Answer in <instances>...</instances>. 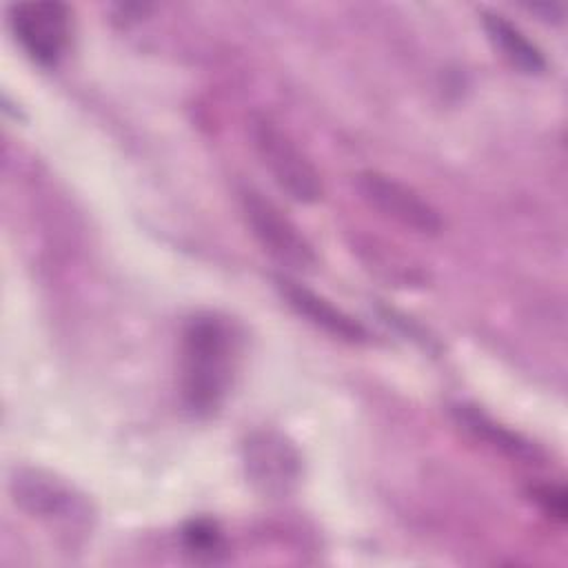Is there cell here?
Wrapping results in <instances>:
<instances>
[{
	"instance_id": "2",
	"label": "cell",
	"mask_w": 568,
	"mask_h": 568,
	"mask_svg": "<svg viewBox=\"0 0 568 568\" xmlns=\"http://www.w3.org/2000/svg\"><path fill=\"white\" fill-rule=\"evenodd\" d=\"M248 133L253 149L271 173L273 182L295 202L313 204L324 195L322 175L295 140L268 115L253 113Z\"/></svg>"
},
{
	"instance_id": "10",
	"label": "cell",
	"mask_w": 568,
	"mask_h": 568,
	"mask_svg": "<svg viewBox=\"0 0 568 568\" xmlns=\"http://www.w3.org/2000/svg\"><path fill=\"white\" fill-rule=\"evenodd\" d=\"M184 546L189 552L206 559H215L220 552H224V539L215 521L211 519H193L182 530Z\"/></svg>"
},
{
	"instance_id": "7",
	"label": "cell",
	"mask_w": 568,
	"mask_h": 568,
	"mask_svg": "<svg viewBox=\"0 0 568 568\" xmlns=\"http://www.w3.org/2000/svg\"><path fill=\"white\" fill-rule=\"evenodd\" d=\"M275 282L286 304L313 326L351 344H362L368 339L366 328L355 317H351L348 313H344L342 308H337L335 304H331L326 297L317 295L308 286L291 277H275Z\"/></svg>"
},
{
	"instance_id": "9",
	"label": "cell",
	"mask_w": 568,
	"mask_h": 568,
	"mask_svg": "<svg viewBox=\"0 0 568 568\" xmlns=\"http://www.w3.org/2000/svg\"><path fill=\"white\" fill-rule=\"evenodd\" d=\"M455 417L457 422L470 430L475 437L488 442L490 446L499 448L501 453L521 459L526 464H532L541 457V453L537 450L535 444H530L528 439H524L519 433L497 424L493 417H488L486 413H481L477 406H468V404H459L455 406Z\"/></svg>"
},
{
	"instance_id": "8",
	"label": "cell",
	"mask_w": 568,
	"mask_h": 568,
	"mask_svg": "<svg viewBox=\"0 0 568 568\" xmlns=\"http://www.w3.org/2000/svg\"><path fill=\"white\" fill-rule=\"evenodd\" d=\"M481 24H484V31H486L488 40L493 42V47L515 69H519L526 75H539V73L546 71L548 62H546L541 49L517 24H513L508 18H504L501 13L484 11L481 13Z\"/></svg>"
},
{
	"instance_id": "3",
	"label": "cell",
	"mask_w": 568,
	"mask_h": 568,
	"mask_svg": "<svg viewBox=\"0 0 568 568\" xmlns=\"http://www.w3.org/2000/svg\"><path fill=\"white\" fill-rule=\"evenodd\" d=\"M237 195L251 235L273 260L293 271H313L317 266L311 242L273 200L253 186H242Z\"/></svg>"
},
{
	"instance_id": "11",
	"label": "cell",
	"mask_w": 568,
	"mask_h": 568,
	"mask_svg": "<svg viewBox=\"0 0 568 568\" xmlns=\"http://www.w3.org/2000/svg\"><path fill=\"white\" fill-rule=\"evenodd\" d=\"M532 497L550 517H557L559 521L566 519V493H564V488L541 486V488L532 490Z\"/></svg>"
},
{
	"instance_id": "12",
	"label": "cell",
	"mask_w": 568,
	"mask_h": 568,
	"mask_svg": "<svg viewBox=\"0 0 568 568\" xmlns=\"http://www.w3.org/2000/svg\"><path fill=\"white\" fill-rule=\"evenodd\" d=\"M528 9L530 11H535V13H544L546 18L544 20H550V22H559L561 20V11H559V7L557 4H528Z\"/></svg>"
},
{
	"instance_id": "4",
	"label": "cell",
	"mask_w": 568,
	"mask_h": 568,
	"mask_svg": "<svg viewBox=\"0 0 568 568\" xmlns=\"http://www.w3.org/2000/svg\"><path fill=\"white\" fill-rule=\"evenodd\" d=\"M9 27L22 51L40 67H55L71 40V11L64 2H20L9 7Z\"/></svg>"
},
{
	"instance_id": "6",
	"label": "cell",
	"mask_w": 568,
	"mask_h": 568,
	"mask_svg": "<svg viewBox=\"0 0 568 568\" xmlns=\"http://www.w3.org/2000/svg\"><path fill=\"white\" fill-rule=\"evenodd\" d=\"M248 481L266 497L288 495L302 475V457L293 442L277 430H255L242 444Z\"/></svg>"
},
{
	"instance_id": "1",
	"label": "cell",
	"mask_w": 568,
	"mask_h": 568,
	"mask_svg": "<svg viewBox=\"0 0 568 568\" xmlns=\"http://www.w3.org/2000/svg\"><path fill=\"white\" fill-rule=\"evenodd\" d=\"M242 357L237 326L217 313L193 315L182 331L180 390L195 417L215 415L226 402Z\"/></svg>"
},
{
	"instance_id": "5",
	"label": "cell",
	"mask_w": 568,
	"mask_h": 568,
	"mask_svg": "<svg viewBox=\"0 0 568 568\" xmlns=\"http://www.w3.org/2000/svg\"><path fill=\"white\" fill-rule=\"evenodd\" d=\"M355 184L362 200L371 209H375L379 215L419 235L442 233L444 220L439 211L426 197H422V193H417L413 186L379 171L357 173Z\"/></svg>"
}]
</instances>
